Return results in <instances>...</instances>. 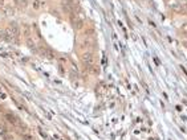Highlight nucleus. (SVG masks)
<instances>
[{
	"label": "nucleus",
	"instance_id": "1",
	"mask_svg": "<svg viewBox=\"0 0 187 140\" xmlns=\"http://www.w3.org/2000/svg\"><path fill=\"white\" fill-rule=\"evenodd\" d=\"M5 119H7L9 123H12L13 125H16V127H21V128H24V125L21 124V122L19 120L18 118H16L15 115H13L12 112H5Z\"/></svg>",
	"mask_w": 187,
	"mask_h": 140
},
{
	"label": "nucleus",
	"instance_id": "2",
	"mask_svg": "<svg viewBox=\"0 0 187 140\" xmlns=\"http://www.w3.org/2000/svg\"><path fill=\"white\" fill-rule=\"evenodd\" d=\"M80 13H77V15H72V24H73V28H76V29H81L83 28V17H80Z\"/></svg>",
	"mask_w": 187,
	"mask_h": 140
},
{
	"label": "nucleus",
	"instance_id": "3",
	"mask_svg": "<svg viewBox=\"0 0 187 140\" xmlns=\"http://www.w3.org/2000/svg\"><path fill=\"white\" fill-rule=\"evenodd\" d=\"M41 53L44 57H47V58H53V52L50 49H48V48H41Z\"/></svg>",
	"mask_w": 187,
	"mask_h": 140
},
{
	"label": "nucleus",
	"instance_id": "4",
	"mask_svg": "<svg viewBox=\"0 0 187 140\" xmlns=\"http://www.w3.org/2000/svg\"><path fill=\"white\" fill-rule=\"evenodd\" d=\"M0 133H1L3 136H5V133H7V130H5V127L1 124V123H0Z\"/></svg>",
	"mask_w": 187,
	"mask_h": 140
},
{
	"label": "nucleus",
	"instance_id": "5",
	"mask_svg": "<svg viewBox=\"0 0 187 140\" xmlns=\"http://www.w3.org/2000/svg\"><path fill=\"white\" fill-rule=\"evenodd\" d=\"M23 139H24V140H33L31 136H28V135H23Z\"/></svg>",
	"mask_w": 187,
	"mask_h": 140
},
{
	"label": "nucleus",
	"instance_id": "6",
	"mask_svg": "<svg viewBox=\"0 0 187 140\" xmlns=\"http://www.w3.org/2000/svg\"><path fill=\"white\" fill-rule=\"evenodd\" d=\"M0 40H4V30H0Z\"/></svg>",
	"mask_w": 187,
	"mask_h": 140
}]
</instances>
